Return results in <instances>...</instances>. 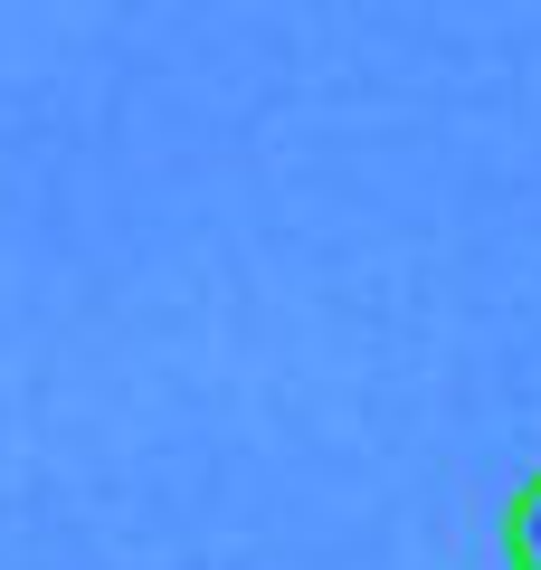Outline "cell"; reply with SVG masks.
<instances>
[{
    "instance_id": "cell-1",
    "label": "cell",
    "mask_w": 541,
    "mask_h": 570,
    "mask_svg": "<svg viewBox=\"0 0 541 570\" xmlns=\"http://www.w3.org/2000/svg\"><path fill=\"white\" fill-rule=\"evenodd\" d=\"M503 561H513V570H541V475L513 494V513H503Z\"/></svg>"
}]
</instances>
